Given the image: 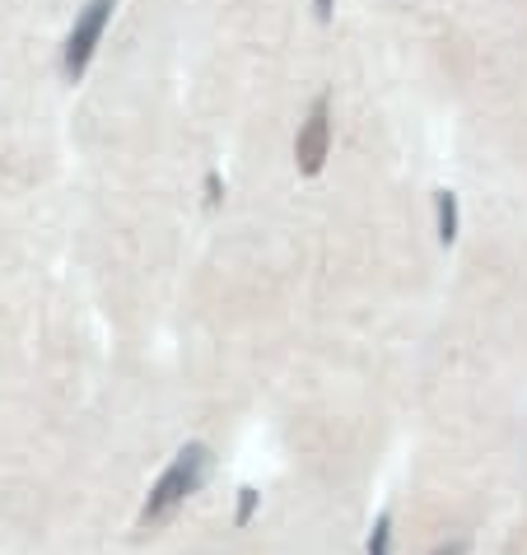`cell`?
Instances as JSON below:
<instances>
[{
	"label": "cell",
	"mask_w": 527,
	"mask_h": 555,
	"mask_svg": "<svg viewBox=\"0 0 527 555\" xmlns=\"http://www.w3.org/2000/svg\"><path fill=\"white\" fill-rule=\"evenodd\" d=\"M113 10H117V0H85V10L75 14L66 48H61V70H66V80H80V75L89 70V61H94V52H99Z\"/></svg>",
	"instance_id": "obj_2"
},
{
	"label": "cell",
	"mask_w": 527,
	"mask_h": 555,
	"mask_svg": "<svg viewBox=\"0 0 527 555\" xmlns=\"http://www.w3.org/2000/svg\"><path fill=\"white\" fill-rule=\"evenodd\" d=\"M220 202H224V178L210 168L206 173V206H220Z\"/></svg>",
	"instance_id": "obj_7"
},
{
	"label": "cell",
	"mask_w": 527,
	"mask_h": 555,
	"mask_svg": "<svg viewBox=\"0 0 527 555\" xmlns=\"http://www.w3.org/2000/svg\"><path fill=\"white\" fill-rule=\"evenodd\" d=\"M261 508V490L257 486H239V504H234V528H247Z\"/></svg>",
	"instance_id": "obj_6"
},
{
	"label": "cell",
	"mask_w": 527,
	"mask_h": 555,
	"mask_svg": "<svg viewBox=\"0 0 527 555\" xmlns=\"http://www.w3.org/2000/svg\"><path fill=\"white\" fill-rule=\"evenodd\" d=\"M458 224H462V215H458V192L439 188V192H434V229H439V243H444V248H453V243H458Z\"/></svg>",
	"instance_id": "obj_4"
},
{
	"label": "cell",
	"mask_w": 527,
	"mask_h": 555,
	"mask_svg": "<svg viewBox=\"0 0 527 555\" xmlns=\"http://www.w3.org/2000/svg\"><path fill=\"white\" fill-rule=\"evenodd\" d=\"M332 5H336V0H313V14L322 24H332Z\"/></svg>",
	"instance_id": "obj_9"
},
{
	"label": "cell",
	"mask_w": 527,
	"mask_h": 555,
	"mask_svg": "<svg viewBox=\"0 0 527 555\" xmlns=\"http://www.w3.org/2000/svg\"><path fill=\"white\" fill-rule=\"evenodd\" d=\"M467 551H472L467 537H453V542H439V546H434L429 555H467Z\"/></svg>",
	"instance_id": "obj_8"
},
{
	"label": "cell",
	"mask_w": 527,
	"mask_h": 555,
	"mask_svg": "<svg viewBox=\"0 0 527 555\" xmlns=\"http://www.w3.org/2000/svg\"><path fill=\"white\" fill-rule=\"evenodd\" d=\"M210 472H215L210 443H201V439L182 443V449L173 453V462H168V467L159 472V481L150 486L141 514H136V537H150V532H159L164 522H173L178 508L210 481Z\"/></svg>",
	"instance_id": "obj_1"
},
{
	"label": "cell",
	"mask_w": 527,
	"mask_h": 555,
	"mask_svg": "<svg viewBox=\"0 0 527 555\" xmlns=\"http://www.w3.org/2000/svg\"><path fill=\"white\" fill-rule=\"evenodd\" d=\"M327 154H332V99L318 94L313 107H308V117L299 121V135H294V168H299L304 178H318Z\"/></svg>",
	"instance_id": "obj_3"
},
{
	"label": "cell",
	"mask_w": 527,
	"mask_h": 555,
	"mask_svg": "<svg viewBox=\"0 0 527 555\" xmlns=\"http://www.w3.org/2000/svg\"><path fill=\"white\" fill-rule=\"evenodd\" d=\"M364 555H393V508H383L364 537Z\"/></svg>",
	"instance_id": "obj_5"
}]
</instances>
